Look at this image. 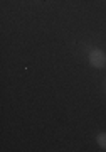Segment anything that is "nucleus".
Segmentation results:
<instances>
[{
  "mask_svg": "<svg viewBox=\"0 0 106 152\" xmlns=\"http://www.w3.org/2000/svg\"><path fill=\"white\" fill-rule=\"evenodd\" d=\"M88 61H89V64L93 66V68H96V69H103L106 64V56L105 53L101 51V49L94 48L89 51V54H88Z\"/></svg>",
  "mask_w": 106,
  "mask_h": 152,
  "instance_id": "nucleus-1",
  "label": "nucleus"
},
{
  "mask_svg": "<svg viewBox=\"0 0 106 152\" xmlns=\"http://www.w3.org/2000/svg\"><path fill=\"white\" fill-rule=\"evenodd\" d=\"M96 142H98V145H99L101 149H105L106 151V132L98 134V135H96Z\"/></svg>",
  "mask_w": 106,
  "mask_h": 152,
  "instance_id": "nucleus-2",
  "label": "nucleus"
},
{
  "mask_svg": "<svg viewBox=\"0 0 106 152\" xmlns=\"http://www.w3.org/2000/svg\"><path fill=\"white\" fill-rule=\"evenodd\" d=\"M105 90H106V83H105Z\"/></svg>",
  "mask_w": 106,
  "mask_h": 152,
  "instance_id": "nucleus-3",
  "label": "nucleus"
}]
</instances>
